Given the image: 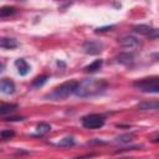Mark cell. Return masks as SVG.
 <instances>
[{"mask_svg": "<svg viewBox=\"0 0 159 159\" xmlns=\"http://www.w3.org/2000/svg\"><path fill=\"white\" fill-rule=\"evenodd\" d=\"M107 87V82L101 78H88L83 80L82 82H78L75 94L82 98L86 97H93L97 94H101Z\"/></svg>", "mask_w": 159, "mask_h": 159, "instance_id": "1", "label": "cell"}, {"mask_svg": "<svg viewBox=\"0 0 159 159\" xmlns=\"http://www.w3.org/2000/svg\"><path fill=\"white\" fill-rule=\"evenodd\" d=\"M77 84H78V82H76V81L63 82L62 84H60L58 87H56L52 92H50L46 96V98H50L52 101H62V99L67 98L68 96H71L72 93H75Z\"/></svg>", "mask_w": 159, "mask_h": 159, "instance_id": "2", "label": "cell"}, {"mask_svg": "<svg viewBox=\"0 0 159 159\" xmlns=\"http://www.w3.org/2000/svg\"><path fill=\"white\" fill-rule=\"evenodd\" d=\"M82 124L87 129H97V128L103 127L104 118L102 116H99V114H88V116L83 117Z\"/></svg>", "mask_w": 159, "mask_h": 159, "instance_id": "3", "label": "cell"}, {"mask_svg": "<svg viewBox=\"0 0 159 159\" xmlns=\"http://www.w3.org/2000/svg\"><path fill=\"white\" fill-rule=\"evenodd\" d=\"M159 83V77H150V78H142L138 80L133 83V86L138 89H140L142 92H149L152 91L153 87H155Z\"/></svg>", "mask_w": 159, "mask_h": 159, "instance_id": "4", "label": "cell"}, {"mask_svg": "<svg viewBox=\"0 0 159 159\" xmlns=\"http://www.w3.org/2000/svg\"><path fill=\"white\" fill-rule=\"evenodd\" d=\"M83 50L88 55H98L103 50V43L97 40H88L83 43Z\"/></svg>", "mask_w": 159, "mask_h": 159, "instance_id": "5", "label": "cell"}, {"mask_svg": "<svg viewBox=\"0 0 159 159\" xmlns=\"http://www.w3.org/2000/svg\"><path fill=\"white\" fill-rule=\"evenodd\" d=\"M0 89L5 94H11V93L15 92V84H14V82L11 80L2 78L1 82H0Z\"/></svg>", "mask_w": 159, "mask_h": 159, "instance_id": "6", "label": "cell"}, {"mask_svg": "<svg viewBox=\"0 0 159 159\" xmlns=\"http://www.w3.org/2000/svg\"><path fill=\"white\" fill-rule=\"evenodd\" d=\"M119 42H120V45H122L123 47H127V48L137 47V46H138V43H139L138 39H137V37H134V36H130V35L122 37Z\"/></svg>", "mask_w": 159, "mask_h": 159, "instance_id": "7", "label": "cell"}, {"mask_svg": "<svg viewBox=\"0 0 159 159\" xmlns=\"http://www.w3.org/2000/svg\"><path fill=\"white\" fill-rule=\"evenodd\" d=\"M142 111H153V109H159V101H144L138 103L137 106Z\"/></svg>", "mask_w": 159, "mask_h": 159, "instance_id": "8", "label": "cell"}, {"mask_svg": "<svg viewBox=\"0 0 159 159\" xmlns=\"http://www.w3.org/2000/svg\"><path fill=\"white\" fill-rule=\"evenodd\" d=\"M15 66H16L17 72H19L20 76L27 75V72H29V70H30V66L27 65V62H26L24 58H17V60L15 61Z\"/></svg>", "mask_w": 159, "mask_h": 159, "instance_id": "9", "label": "cell"}, {"mask_svg": "<svg viewBox=\"0 0 159 159\" xmlns=\"http://www.w3.org/2000/svg\"><path fill=\"white\" fill-rule=\"evenodd\" d=\"M0 46L2 47V48H15V47H17L19 46V43H17V41L15 40V39H10V37H1V40H0Z\"/></svg>", "mask_w": 159, "mask_h": 159, "instance_id": "10", "label": "cell"}, {"mask_svg": "<svg viewBox=\"0 0 159 159\" xmlns=\"http://www.w3.org/2000/svg\"><path fill=\"white\" fill-rule=\"evenodd\" d=\"M102 63H103L102 60H94L92 63H89V65H87V66L84 67V72H87V73L96 72V71H98V70L101 68Z\"/></svg>", "mask_w": 159, "mask_h": 159, "instance_id": "11", "label": "cell"}, {"mask_svg": "<svg viewBox=\"0 0 159 159\" xmlns=\"http://www.w3.org/2000/svg\"><path fill=\"white\" fill-rule=\"evenodd\" d=\"M16 108H17V104H15V103H1V106H0V114L5 116V114L15 111Z\"/></svg>", "mask_w": 159, "mask_h": 159, "instance_id": "12", "label": "cell"}, {"mask_svg": "<svg viewBox=\"0 0 159 159\" xmlns=\"http://www.w3.org/2000/svg\"><path fill=\"white\" fill-rule=\"evenodd\" d=\"M152 29H153V27H150V26H148V25H135V26H133V30H134L135 32L142 34V35H145V36L149 35V32L152 31Z\"/></svg>", "mask_w": 159, "mask_h": 159, "instance_id": "13", "label": "cell"}, {"mask_svg": "<svg viewBox=\"0 0 159 159\" xmlns=\"http://www.w3.org/2000/svg\"><path fill=\"white\" fill-rule=\"evenodd\" d=\"M50 130H51L50 124H47V123H40V124L36 127V135H45V134L48 133Z\"/></svg>", "mask_w": 159, "mask_h": 159, "instance_id": "14", "label": "cell"}, {"mask_svg": "<svg viewBox=\"0 0 159 159\" xmlns=\"http://www.w3.org/2000/svg\"><path fill=\"white\" fill-rule=\"evenodd\" d=\"M117 61L119 63H123V65H130L133 62V56L129 53H120L117 57Z\"/></svg>", "mask_w": 159, "mask_h": 159, "instance_id": "15", "label": "cell"}, {"mask_svg": "<svg viewBox=\"0 0 159 159\" xmlns=\"http://www.w3.org/2000/svg\"><path fill=\"white\" fill-rule=\"evenodd\" d=\"M47 80H48V76H40V77H36L34 81H32V87H36V88H39V87H41V86H43L46 82H47Z\"/></svg>", "mask_w": 159, "mask_h": 159, "instance_id": "16", "label": "cell"}, {"mask_svg": "<svg viewBox=\"0 0 159 159\" xmlns=\"http://www.w3.org/2000/svg\"><path fill=\"white\" fill-rule=\"evenodd\" d=\"M16 12V9L12 7V6H2L1 10H0V16L1 17H6V16H10L12 14Z\"/></svg>", "mask_w": 159, "mask_h": 159, "instance_id": "17", "label": "cell"}, {"mask_svg": "<svg viewBox=\"0 0 159 159\" xmlns=\"http://www.w3.org/2000/svg\"><path fill=\"white\" fill-rule=\"evenodd\" d=\"M73 144H75V139L72 137H66L57 143V145H60V147H72Z\"/></svg>", "mask_w": 159, "mask_h": 159, "instance_id": "18", "label": "cell"}, {"mask_svg": "<svg viewBox=\"0 0 159 159\" xmlns=\"http://www.w3.org/2000/svg\"><path fill=\"white\" fill-rule=\"evenodd\" d=\"M133 137H134L133 133H127V134H123V135H120V137H117V138H116V142H119V143H128V142H130V140L133 139Z\"/></svg>", "mask_w": 159, "mask_h": 159, "instance_id": "19", "label": "cell"}, {"mask_svg": "<svg viewBox=\"0 0 159 159\" xmlns=\"http://www.w3.org/2000/svg\"><path fill=\"white\" fill-rule=\"evenodd\" d=\"M14 135H15L14 130H10V129H4V130H1V133H0V137H1V139H2V140L11 139Z\"/></svg>", "mask_w": 159, "mask_h": 159, "instance_id": "20", "label": "cell"}, {"mask_svg": "<svg viewBox=\"0 0 159 159\" xmlns=\"http://www.w3.org/2000/svg\"><path fill=\"white\" fill-rule=\"evenodd\" d=\"M148 37H150V39H159V29H152V31L149 32Z\"/></svg>", "mask_w": 159, "mask_h": 159, "instance_id": "21", "label": "cell"}, {"mask_svg": "<svg viewBox=\"0 0 159 159\" xmlns=\"http://www.w3.org/2000/svg\"><path fill=\"white\" fill-rule=\"evenodd\" d=\"M22 119H24L22 117H9L5 120H22Z\"/></svg>", "mask_w": 159, "mask_h": 159, "instance_id": "22", "label": "cell"}, {"mask_svg": "<svg viewBox=\"0 0 159 159\" xmlns=\"http://www.w3.org/2000/svg\"><path fill=\"white\" fill-rule=\"evenodd\" d=\"M150 93H159V83H158L155 87H153V88H152Z\"/></svg>", "mask_w": 159, "mask_h": 159, "instance_id": "23", "label": "cell"}, {"mask_svg": "<svg viewBox=\"0 0 159 159\" xmlns=\"http://www.w3.org/2000/svg\"><path fill=\"white\" fill-rule=\"evenodd\" d=\"M153 142H154V143H159V134H158V135H157V137L153 139Z\"/></svg>", "mask_w": 159, "mask_h": 159, "instance_id": "24", "label": "cell"}, {"mask_svg": "<svg viewBox=\"0 0 159 159\" xmlns=\"http://www.w3.org/2000/svg\"><path fill=\"white\" fill-rule=\"evenodd\" d=\"M17 1H24V0H17Z\"/></svg>", "mask_w": 159, "mask_h": 159, "instance_id": "25", "label": "cell"}]
</instances>
